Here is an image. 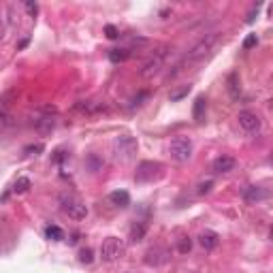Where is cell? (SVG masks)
Here are the masks:
<instances>
[{"instance_id":"13","label":"cell","mask_w":273,"mask_h":273,"mask_svg":"<svg viewBox=\"0 0 273 273\" xmlns=\"http://www.w3.org/2000/svg\"><path fill=\"white\" fill-rule=\"evenodd\" d=\"M199 243L203 250H216L220 245V235L211 229H205V231H201V235H199Z\"/></svg>"},{"instance_id":"10","label":"cell","mask_w":273,"mask_h":273,"mask_svg":"<svg viewBox=\"0 0 273 273\" xmlns=\"http://www.w3.org/2000/svg\"><path fill=\"white\" fill-rule=\"evenodd\" d=\"M169 258H171V252L167 248H162V245H154V248H149L145 252V265L147 267H160V265H167Z\"/></svg>"},{"instance_id":"16","label":"cell","mask_w":273,"mask_h":273,"mask_svg":"<svg viewBox=\"0 0 273 273\" xmlns=\"http://www.w3.org/2000/svg\"><path fill=\"white\" fill-rule=\"evenodd\" d=\"M145 235H147V222H135L133 226H131V233H128V239H131L133 243H139V241H143L145 239Z\"/></svg>"},{"instance_id":"5","label":"cell","mask_w":273,"mask_h":273,"mask_svg":"<svg viewBox=\"0 0 273 273\" xmlns=\"http://www.w3.org/2000/svg\"><path fill=\"white\" fill-rule=\"evenodd\" d=\"M162 167L158 160H143L136 165V171H135V179L141 181V184H147V181H154V179H160L162 177Z\"/></svg>"},{"instance_id":"19","label":"cell","mask_w":273,"mask_h":273,"mask_svg":"<svg viewBox=\"0 0 273 273\" xmlns=\"http://www.w3.org/2000/svg\"><path fill=\"white\" fill-rule=\"evenodd\" d=\"M131 58V49H109V60L113 64H122Z\"/></svg>"},{"instance_id":"17","label":"cell","mask_w":273,"mask_h":273,"mask_svg":"<svg viewBox=\"0 0 273 273\" xmlns=\"http://www.w3.org/2000/svg\"><path fill=\"white\" fill-rule=\"evenodd\" d=\"M109 201H111V205L120 207V209H126V207L131 205V194L126 190H113L109 194Z\"/></svg>"},{"instance_id":"29","label":"cell","mask_w":273,"mask_h":273,"mask_svg":"<svg viewBox=\"0 0 273 273\" xmlns=\"http://www.w3.org/2000/svg\"><path fill=\"white\" fill-rule=\"evenodd\" d=\"M105 34L109 36V38H118L120 36V30L115 28V26H111V24H107L105 26Z\"/></svg>"},{"instance_id":"33","label":"cell","mask_w":273,"mask_h":273,"mask_svg":"<svg viewBox=\"0 0 273 273\" xmlns=\"http://www.w3.org/2000/svg\"><path fill=\"white\" fill-rule=\"evenodd\" d=\"M192 273H197V271H192Z\"/></svg>"},{"instance_id":"25","label":"cell","mask_w":273,"mask_h":273,"mask_svg":"<svg viewBox=\"0 0 273 273\" xmlns=\"http://www.w3.org/2000/svg\"><path fill=\"white\" fill-rule=\"evenodd\" d=\"M43 149H45L43 143H36V145H26L24 147V154L26 156H38V154L43 152Z\"/></svg>"},{"instance_id":"3","label":"cell","mask_w":273,"mask_h":273,"mask_svg":"<svg viewBox=\"0 0 273 273\" xmlns=\"http://www.w3.org/2000/svg\"><path fill=\"white\" fill-rule=\"evenodd\" d=\"M126 254V243L120 237H107L101 243V258L102 263H115Z\"/></svg>"},{"instance_id":"23","label":"cell","mask_w":273,"mask_h":273,"mask_svg":"<svg viewBox=\"0 0 273 273\" xmlns=\"http://www.w3.org/2000/svg\"><path fill=\"white\" fill-rule=\"evenodd\" d=\"M28 188H30V179L28 177H19L15 184H13V192L22 194V192H28Z\"/></svg>"},{"instance_id":"20","label":"cell","mask_w":273,"mask_h":273,"mask_svg":"<svg viewBox=\"0 0 273 273\" xmlns=\"http://www.w3.org/2000/svg\"><path fill=\"white\" fill-rule=\"evenodd\" d=\"M45 237L51 239V241H62V239H64V231L60 229V226H56V224H49L47 229H45Z\"/></svg>"},{"instance_id":"32","label":"cell","mask_w":273,"mask_h":273,"mask_svg":"<svg viewBox=\"0 0 273 273\" xmlns=\"http://www.w3.org/2000/svg\"><path fill=\"white\" fill-rule=\"evenodd\" d=\"M256 13H258V6H256V9H252V11H250V15H248V17H245V22H248V24H252V22H254Z\"/></svg>"},{"instance_id":"24","label":"cell","mask_w":273,"mask_h":273,"mask_svg":"<svg viewBox=\"0 0 273 273\" xmlns=\"http://www.w3.org/2000/svg\"><path fill=\"white\" fill-rule=\"evenodd\" d=\"M92 261H94V252H92V248H81V250H79V263H81V265H92Z\"/></svg>"},{"instance_id":"8","label":"cell","mask_w":273,"mask_h":273,"mask_svg":"<svg viewBox=\"0 0 273 273\" xmlns=\"http://www.w3.org/2000/svg\"><path fill=\"white\" fill-rule=\"evenodd\" d=\"M56 113H58L56 107H41V109H38L36 120H34V128L41 135L51 133L56 128Z\"/></svg>"},{"instance_id":"1","label":"cell","mask_w":273,"mask_h":273,"mask_svg":"<svg viewBox=\"0 0 273 273\" xmlns=\"http://www.w3.org/2000/svg\"><path fill=\"white\" fill-rule=\"evenodd\" d=\"M216 41H218V32H209V34H205V36H201L197 43L192 45L190 49L186 51V56L181 58V60L175 64L173 67V70L169 73V79H173V77H177L181 70H184L186 67H190V64H197V62H201L203 58L209 54L211 51V47L216 45Z\"/></svg>"},{"instance_id":"22","label":"cell","mask_w":273,"mask_h":273,"mask_svg":"<svg viewBox=\"0 0 273 273\" xmlns=\"http://www.w3.org/2000/svg\"><path fill=\"white\" fill-rule=\"evenodd\" d=\"M86 165H88V169H90V171H92V173H96V171H101V167H102V160H101L96 154H90V156H88V160H86Z\"/></svg>"},{"instance_id":"7","label":"cell","mask_w":273,"mask_h":273,"mask_svg":"<svg viewBox=\"0 0 273 273\" xmlns=\"http://www.w3.org/2000/svg\"><path fill=\"white\" fill-rule=\"evenodd\" d=\"M169 45H162V47L158 51H154L152 56H149V60L143 64V68H141V75L145 77V79H149V77H154V75H158L160 73V68L165 67V60H167V54H169Z\"/></svg>"},{"instance_id":"6","label":"cell","mask_w":273,"mask_h":273,"mask_svg":"<svg viewBox=\"0 0 273 273\" xmlns=\"http://www.w3.org/2000/svg\"><path fill=\"white\" fill-rule=\"evenodd\" d=\"M60 205H62V211L67 213L68 218H73V220H86L88 218V205L81 203V201L77 197H73V194H62Z\"/></svg>"},{"instance_id":"4","label":"cell","mask_w":273,"mask_h":273,"mask_svg":"<svg viewBox=\"0 0 273 273\" xmlns=\"http://www.w3.org/2000/svg\"><path fill=\"white\" fill-rule=\"evenodd\" d=\"M192 152H194V145L192 141L188 139V136H175L171 141V145H169V154H171V158L175 162H179V165H184L192 158Z\"/></svg>"},{"instance_id":"26","label":"cell","mask_w":273,"mask_h":273,"mask_svg":"<svg viewBox=\"0 0 273 273\" xmlns=\"http://www.w3.org/2000/svg\"><path fill=\"white\" fill-rule=\"evenodd\" d=\"M190 94V86H184L181 90H177V92H173L171 94V102H177V101H181L184 96H188Z\"/></svg>"},{"instance_id":"27","label":"cell","mask_w":273,"mask_h":273,"mask_svg":"<svg viewBox=\"0 0 273 273\" xmlns=\"http://www.w3.org/2000/svg\"><path fill=\"white\" fill-rule=\"evenodd\" d=\"M211 188H213V181L211 179H207V181H201L199 188H197V192L203 197V194H209L211 192Z\"/></svg>"},{"instance_id":"12","label":"cell","mask_w":273,"mask_h":273,"mask_svg":"<svg viewBox=\"0 0 273 273\" xmlns=\"http://www.w3.org/2000/svg\"><path fill=\"white\" fill-rule=\"evenodd\" d=\"M75 111H79L83 115H96V113L107 111V107L102 105V102H99V101H79L75 105Z\"/></svg>"},{"instance_id":"14","label":"cell","mask_w":273,"mask_h":273,"mask_svg":"<svg viewBox=\"0 0 273 273\" xmlns=\"http://www.w3.org/2000/svg\"><path fill=\"white\" fill-rule=\"evenodd\" d=\"M267 197H269V192L265 190V188H261V186H248L243 190V201H245V203H250V205L261 203V201H265Z\"/></svg>"},{"instance_id":"15","label":"cell","mask_w":273,"mask_h":273,"mask_svg":"<svg viewBox=\"0 0 273 273\" xmlns=\"http://www.w3.org/2000/svg\"><path fill=\"white\" fill-rule=\"evenodd\" d=\"M205 113H207V99H205V96H197L194 107H192L194 122H197V124H203V122H205Z\"/></svg>"},{"instance_id":"31","label":"cell","mask_w":273,"mask_h":273,"mask_svg":"<svg viewBox=\"0 0 273 273\" xmlns=\"http://www.w3.org/2000/svg\"><path fill=\"white\" fill-rule=\"evenodd\" d=\"M26 11H28L30 15L34 17V15H36V11H38V6H36L34 2H26Z\"/></svg>"},{"instance_id":"9","label":"cell","mask_w":273,"mask_h":273,"mask_svg":"<svg viewBox=\"0 0 273 273\" xmlns=\"http://www.w3.org/2000/svg\"><path fill=\"white\" fill-rule=\"evenodd\" d=\"M237 122L248 135H258V133H261V126H263L261 115H258L256 111H252V109H243V111H239Z\"/></svg>"},{"instance_id":"21","label":"cell","mask_w":273,"mask_h":273,"mask_svg":"<svg viewBox=\"0 0 273 273\" xmlns=\"http://www.w3.org/2000/svg\"><path fill=\"white\" fill-rule=\"evenodd\" d=\"M190 250H192V239L188 235L179 237L177 239V252H179V254H190Z\"/></svg>"},{"instance_id":"30","label":"cell","mask_w":273,"mask_h":273,"mask_svg":"<svg viewBox=\"0 0 273 273\" xmlns=\"http://www.w3.org/2000/svg\"><path fill=\"white\" fill-rule=\"evenodd\" d=\"M147 96H149L147 92H141L139 96H135V99L131 101V107H133V109H135V107H139V105H141V101H145V99H147Z\"/></svg>"},{"instance_id":"11","label":"cell","mask_w":273,"mask_h":273,"mask_svg":"<svg viewBox=\"0 0 273 273\" xmlns=\"http://www.w3.org/2000/svg\"><path fill=\"white\" fill-rule=\"evenodd\" d=\"M211 169H213V173H231V171H235L237 169V160L233 158V156H218L216 160L211 162Z\"/></svg>"},{"instance_id":"18","label":"cell","mask_w":273,"mask_h":273,"mask_svg":"<svg viewBox=\"0 0 273 273\" xmlns=\"http://www.w3.org/2000/svg\"><path fill=\"white\" fill-rule=\"evenodd\" d=\"M226 83H229V94L233 101H237L239 96H241V86H239V77L237 73H231L229 79H226Z\"/></svg>"},{"instance_id":"2","label":"cell","mask_w":273,"mask_h":273,"mask_svg":"<svg viewBox=\"0 0 273 273\" xmlns=\"http://www.w3.org/2000/svg\"><path fill=\"white\" fill-rule=\"evenodd\" d=\"M136 149H139V143H136L135 136L131 135H120L113 139V156L115 160L120 162H131L135 158Z\"/></svg>"},{"instance_id":"28","label":"cell","mask_w":273,"mask_h":273,"mask_svg":"<svg viewBox=\"0 0 273 273\" xmlns=\"http://www.w3.org/2000/svg\"><path fill=\"white\" fill-rule=\"evenodd\" d=\"M256 45H258V36L256 34H248V36H245V41H243V49L245 51H250L252 47H256Z\"/></svg>"}]
</instances>
